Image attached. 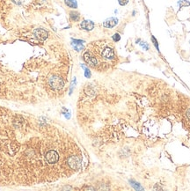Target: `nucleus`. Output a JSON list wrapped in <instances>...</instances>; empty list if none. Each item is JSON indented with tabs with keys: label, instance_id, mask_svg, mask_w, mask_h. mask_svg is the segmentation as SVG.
<instances>
[{
	"label": "nucleus",
	"instance_id": "obj_1",
	"mask_svg": "<svg viewBox=\"0 0 190 191\" xmlns=\"http://www.w3.org/2000/svg\"><path fill=\"white\" fill-rule=\"evenodd\" d=\"M92 45L94 47V50H86L83 55L84 61L93 68L106 69L115 59L114 49L105 42H92Z\"/></svg>",
	"mask_w": 190,
	"mask_h": 191
},
{
	"label": "nucleus",
	"instance_id": "obj_2",
	"mask_svg": "<svg viewBox=\"0 0 190 191\" xmlns=\"http://www.w3.org/2000/svg\"><path fill=\"white\" fill-rule=\"evenodd\" d=\"M48 84H49L50 87L55 91H60L62 90L64 85V82L58 76H52L48 79Z\"/></svg>",
	"mask_w": 190,
	"mask_h": 191
},
{
	"label": "nucleus",
	"instance_id": "obj_3",
	"mask_svg": "<svg viewBox=\"0 0 190 191\" xmlns=\"http://www.w3.org/2000/svg\"><path fill=\"white\" fill-rule=\"evenodd\" d=\"M46 159L49 164H55L59 160V155L55 150H50L46 153Z\"/></svg>",
	"mask_w": 190,
	"mask_h": 191
},
{
	"label": "nucleus",
	"instance_id": "obj_4",
	"mask_svg": "<svg viewBox=\"0 0 190 191\" xmlns=\"http://www.w3.org/2000/svg\"><path fill=\"white\" fill-rule=\"evenodd\" d=\"M68 165L70 166V167L73 170H77L80 167V159H78V156H70L68 159Z\"/></svg>",
	"mask_w": 190,
	"mask_h": 191
},
{
	"label": "nucleus",
	"instance_id": "obj_5",
	"mask_svg": "<svg viewBox=\"0 0 190 191\" xmlns=\"http://www.w3.org/2000/svg\"><path fill=\"white\" fill-rule=\"evenodd\" d=\"M118 19L115 17H111L106 19V20L103 22V26L104 27H106V28H113L118 24Z\"/></svg>",
	"mask_w": 190,
	"mask_h": 191
},
{
	"label": "nucleus",
	"instance_id": "obj_6",
	"mask_svg": "<svg viewBox=\"0 0 190 191\" xmlns=\"http://www.w3.org/2000/svg\"><path fill=\"white\" fill-rule=\"evenodd\" d=\"M34 34L39 41H45L48 38V32L46 30H44V29L42 28L35 29L34 31Z\"/></svg>",
	"mask_w": 190,
	"mask_h": 191
},
{
	"label": "nucleus",
	"instance_id": "obj_7",
	"mask_svg": "<svg viewBox=\"0 0 190 191\" xmlns=\"http://www.w3.org/2000/svg\"><path fill=\"white\" fill-rule=\"evenodd\" d=\"M80 28L86 31H92L94 28V23L92 20H84L80 24Z\"/></svg>",
	"mask_w": 190,
	"mask_h": 191
},
{
	"label": "nucleus",
	"instance_id": "obj_8",
	"mask_svg": "<svg viewBox=\"0 0 190 191\" xmlns=\"http://www.w3.org/2000/svg\"><path fill=\"white\" fill-rule=\"evenodd\" d=\"M64 3L70 8H72V9L78 8V3H77L76 0H64Z\"/></svg>",
	"mask_w": 190,
	"mask_h": 191
},
{
	"label": "nucleus",
	"instance_id": "obj_9",
	"mask_svg": "<svg viewBox=\"0 0 190 191\" xmlns=\"http://www.w3.org/2000/svg\"><path fill=\"white\" fill-rule=\"evenodd\" d=\"M70 18L72 21H78L80 19V16H79V13H78V12H77V11H72L70 12Z\"/></svg>",
	"mask_w": 190,
	"mask_h": 191
},
{
	"label": "nucleus",
	"instance_id": "obj_10",
	"mask_svg": "<svg viewBox=\"0 0 190 191\" xmlns=\"http://www.w3.org/2000/svg\"><path fill=\"white\" fill-rule=\"evenodd\" d=\"M129 183H130V185H131L132 187L134 188V189H137V190H142V189H142V187L138 183V182H135V181H133V180L129 181Z\"/></svg>",
	"mask_w": 190,
	"mask_h": 191
},
{
	"label": "nucleus",
	"instance_id": "obj_11",
	"mask_svg": "<svg viewBox=\"0 0 190 191\" xmlns=\"http://www.w3.org/2000/svg\"><path fill=\"white\" fill-rule=\"evenodd\" d=\"M81 67L85 70V76H86V78H91L92 73H91V71H90L89 69H88L86 66H85L84 64H81Z\"/></svg>",
	"mask_w": 190,
	"mask_h": 191
},
{
	"label": "nucleus",
	"instance_id": "obj_12",
	"mask_svg": "<svg viewBox=\"0 0 190 191\" xmlns=\"http://www.w3.org/2000/svg\"><path fill=\"white\" fill-rule=\"evenodd\" d=\"M178 4H179L180 8H182L183 6H190V2H188V0H180L178 2Z\"/></svg>",
	"mask_w": 190,
	"mask_h": 191
},
{
	"label": "nucleus",
	"instance_id": "obj_13",
	"mask_svg": "<svg viewBox=\"0 0 190 191\" xmlns=\"http://www.w3.org/2000/svg\"><path fill=\"white\" fill-rule=\"evenodd\" d=\"M71 45L73 46L74 49L77 50V51H81L82 49H84V45L83 44H71Z\"/></svg>",
	"mask_w": 190,
	"mask_h": 191
},
{
	"label": "nucleus",
	"instance_id": "obj_14",
	"mask_svg": "<svg viewBox=\"0 0 190 191\" xmlns=\"http://www.w3.org/2000/svg\"><path fill=\"white\" fill-rule=\"evenodd\" d=\"M151 41H152V42H153L154 46L156 47L157 50H158V51L159 52V47H158V40H157L156 38H155V36H153V35L151 36Z\"/></svg>",
	"mask_w": 190,
	"mask_h": 191
},
{
	"label": "nucleus",
	"instance_id": "obj_15",
	"mask_svg": "<svg viewBox=\"0 0 190 191\" xmlns=\"http://www.w3.org/2000/svg\"><path fill=\"white\" fill-rule=\"evenodd\" d=\"M112 39H113V41H114V42H118L119 41L121 40V35L119 34H114V35L112 36Z\"/></svg>",
	"mask_w": 190,
	"mask_h": 191
},
{
	"label": "nucleus",
	"instance_id": "obj_16",
	"mask_svg": "<svg viewBox=\"0 0 190 191\" xmlns=\"http://www.w3.org/2000/svg\"><path fill=\"white\" fill-rule=\"evenodd\" d=\"M141 46L142 47V49H144V50H148L149 49H150V46H149L148 43H146V42H141V43H139Z\"/></svg>",
	"mask_w": 190,
	"mask_h": 191
},
{
	"label": "nucleus",
	"instance_id": "obj_17",
	"mask_svg": "<svg viewBox=\"0 0 190 191\" xmlns=\"http://www.w3.org/2000/svg\"><path fill=\"white\" fill-rule=\"evenodd\" d=\"M83 43H85L84 41L77 40V39H72V42H71V44H83Z\"/></svg>",
	"mask_w": 190,
	"mask_h": 191
},
{
	"label": "nucleus",
	"instance_id": "obj_18",
	"mask_svg": "<svg viewBox=\"0 0 190 191\" xmlns=\"http://www.w3.org/2000/svg\"><path fill=\"white\" fill-rule=\"evenodd\" d=\"M118 3H119L120 5L124 6V5H126L128 3H129V0H118Z\"/></svg>",
	"mask_w": 190,
	"mask_h": 191
},
{
	"label": "nucleus",
	"instance_id": "obj_19",
	"mask_svg": "<svg viewBox=\"0 0 190 191\" xmlns=\"http://www.w3.org/2000/svg\"><path fill=\"white\" fill-rule=\"evenodd\" d=\"M76 78H73L72 80V83H71V86H70V94H71V93H72V90H73V87L75 86V85H76Z\"/></svg>",
	"mask_w": 190,
	"mask_h": 191
},
{
	"label": "nucleus",
	"instance_id": "obj_20",
	"mask_svg": "<svg viewBox=\"0 0 190 191\" xmlns=\"http://www.w3.org/2000/svg\"><path fill=\"white\" fill-rule=\"evenodd\" d=\"M187 116H188V118L190 120V108L187 111Z\"/></svg>",
	"mask_w": 190,
	"mask_h": 191
},
{
	"label": "nucleus",
	"instance_id": "obj_21",
	"mask_svg": "<svg viewBox=\"0 0 190 191\" xmlns=\"http://www.w3.org/2000/svg\"><path fill=\"white\" fill-rule=\"evenodd\" d=\"M189 43H190V42H189Z\"/></svg>",
	"mask_w": 190,
	"mask_h": 191
}]
</instances>
